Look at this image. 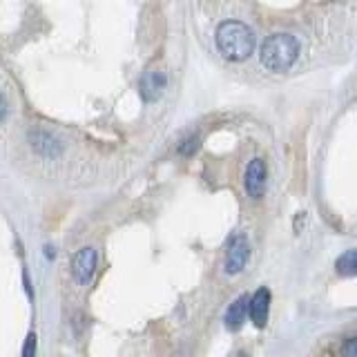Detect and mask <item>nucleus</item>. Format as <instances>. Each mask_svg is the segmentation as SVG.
Returning a JSON list of instances; mask_svg holds the SVG:
<instances>
[{
    "mask_svg": "<svg viewBox=\"0 0 357 357\" xmlns=\"http://www.w3.org/2000/svg\"><path fill=\"white\" fill-rule=\"evenodd\" d=\"M217 47L223 59L245 61L255 50V36L243 22L228 20L217 29Z\"/></svg>",
    "mask_w": 357,
    "mask_h": 357,
    "instance_id": "1",
    "label": "nucleus"
},
{
    "mask_svg": "<svg viewBox=\"0 0 357 357\" xmlns=\"http://www.w3.org/2000/svg\"><path fill=\"white\" fill-rule=\"evenodd\" d=\"M299 56V43L290 33H275L261 45V63L271 72H286Z\"/></svg>",
    "mask_w": 357,
    "mask_h": 357,
    "instance_id": "2",
    "label": "nucleus"
},
{
    "mask_svg": "<svg viewBox=\"0 0 357 357\" xmlns=\"http://www.w3.org/2000/svg\"><path fill=\"white\" fill-rule=\"evenodd\" d=\"M96 264H98V255L94 248H83L74 255V261H72V273L74 279L81 286L89 284V279L94 277L96 273Z\"/></svg>",
    "mask_w": 357,
    "mask_h": 357,
    "instance_id": "3",
    "label": "nucleus"
},
{
    "mask_svg": "<svg viewBox=\"0 0 357 357\" xmlns=\"http://www.w3.org/2000/svg\"><path fill=\"white\" fill-rule=\"evenodd\" d=\"M248 255H250V248H248V241L245 237H234L228 245V255H226V273L228 275H237L243 271V266L248 264Z\"/></svg>",
    "mask_w": 357,
    "mask_h": 357,
    "instance_id": "4",
    "label": "nucleus"
},
{
    "mask_svg": "<svg viewBox=\"0 0 357 357\" xmlns=\"http://www.w3.org/2000/svg\"><path fill=\"white\" fill-rule=\"evenodd\" d=\"M268 310H271V293H268V288H259L248 301V315L257 328L266 326Z\"/></svg>",
    "mask_w": 357,
    "mask_h": 357,
    "instance_id": "5",
    "label": "nucleus"
},
{
    "mask_svg": "<svg viewBox=\"0 0 357 357\" xmlns=\"http://www.w3.org/2000/svg\"><path fill=\"white\" fill-rule=\"evenodd\" d=\"M264 185H266V165L264 161L255 159L250 161L248 170H245V190H248L250 197H261Z\"/></svg>",
    "mask_w": 357,
    "mask_h": 357,
    "instance_id": "6",
    "label": "nucleus"
},
{
    "mask_svg": "<svg viewBox=\"0 0 357 357\" xmlns=\"http://www.w3.org/2000/svg\"><path fill=\"white\" fill-rule=\"evenodd\" d=\"M248 301H250L248 295H241L230 304V308L226 310V328L228 331H239L243 326L245 315H248Z\"/></svg>",
    "mask_w": 357,
    "mask_h": 357,
    "instance_id": "7",
    "label": "nucleus"
},
{
    "mask_svg": "<svg viewBox=\"0 0 357 357\" xmlns=\"http://www.w3.org/2000/svg\"><path fill=\"white\" fill-rule=\"evenodd\" d=\"M163 87H165V76L159 74V72L143 76V81H141V85H139L141 96H143L145 100H156V98L161 96Z\"/></svg>",
    "mask_w": 357,
    "mask_h": 357,
    "instance_id": "8",
    "label": "nucleus"
},
{
    "mask_svg": "<svg viewBox=\"0 0 357 357\" xmlns=\"http://www.w3.org/2000/svg\"><path fill=\"white\" fill-rule=\"evenodd\" d=\"M335 266H337V273L342 277H353V275H357V250L344 252Z\"/></svg>",
    "mask_w": 357,
    "mask_h": 357,
    "instance_id": "9",
    "label": "nucleus"
},
{
    "mask_svg": "<svg viewBox=\"0 0 357 357\" xmlns=\"http://www.w3.org/2000/svg\"><path fill=\"white\" fill-rule=\"evenodd\" d=\"M33 148H36L40 154H59L61 145L56 139L47 137V134H36V137H33Z\"/></svg>",
    "mask_w": 357,
    "mask_h": 357,
    "instance_id": "10",
    "label": "nucleus"
},
{
    "mask_svg": "<svg viewBox=\"0 0 357 357\" xmlns=\"http://www.w3.org/2000/svg\"><path fill=\"white\" fill-rule=\"evenodd\" d=\"M36 333H29L25 346H22V357H36Z\"/></svg>",
    "mask_w": 357,
    "mask_h": 357,
    "instance_id": "11",
    "label": "nucleus"
},
{
    "mask_svg": "<svg viewBox=\"0 0 357 357\" xmlns=\"http://www.w3.org/2000/svg\"><path fill=\"white\" fill-rule=\"evenodd\" d=\"M344 355L346 357H357V337H351L344 344Z\"/></svg>",
    "mask_w": 357,
    "mask_h": 357,
    "instance_id": "12",
    "label": "nucleus"
},
{
    "mask_svg": "<svg viewBox=\"0 0 357 357\" xmlns=\"http://www.w3.org/2000/svg\"><path fill=\"white\" fill-rule=\"evenodd\" d=\"M197 145H199V139H195L192 143L188 141V143L183 145V148H181V154H190V152H195V150H197Z\"/></svg>",
    "mask_w": 357,
    "mask_h": 357,
    "instance_id": "13",
    "label": "nucleus"
},
{
    "mask_svg": "<svg viewBox=\"0 0 357 357\" xmlns=\"http://www.w3.org/2000/svg\"><path fill=\"white\" fill-rule=\"evenodd\" d=\"M5 114H7V103H5V98L0 96V121L5 119Z\"/></svg>",
    "mask_w": 357,
    "mask_h": 357,
    "instance_id": "14",
    "label": "nucleus"
}]
</instances>
